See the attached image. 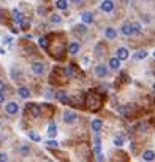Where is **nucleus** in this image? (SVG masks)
I'll return each instance as SVG.
<instances>
[{"label": "nucleus", "instance_id": "13", "mask_svg": "<svg viewBox=\"0 0 155 162\" xmlns=\"http://www.w3.org/2000/svg\"><path fill=\"white\" fill-rule=\"evenodd\" d=\"M143 159H144V160H147V162L155 160V153H153V151H150V150L144 151V154H143Z\"/></svg>", "mask_w": 155, "mask_h": 162}, {"label": "nucleus", "instance_id": "11", "mask_svg": "<svg viewBox=\"0 0 155 162\" xmlns=\"http://www.w3.org/2000/svg\"><path fill=\"white\" fill-rule=\"evenodd\" d=\"M109 67H111L112 70H117V68H120V59H119L117 56H116V57H112V59L109 60Z\"/></svg>", "mask_w": 155, "mask_h": 162}, {"label": "nucleus", "instance_id": "10", "mask_svg": "<svg viewBox=\"0 0 155 162\" xmlns=\"http://www.w3.org/2000/svg\"><path fill=\"white\" fill-rule=\"evenodd\" d=\"M90 126H92V130H94L95 133H98V132L101 130V127H103V121H101V119H94Z\"/></svg>", "mask_w": 155, "mask_h": 162}, {"label": "nucleus", "instance_id": "3", "mask_svg": "<svg viewBox=\"0 0 155 162\" xmlns=\"http://www.w3.org/2000/svg\"><path fill=\"white\" fill-rule=\"evenodd\" d=\"M5 110H6V113H8V115H16L19 111V105L16 102H10V103H6Z\"/></svg>", "mask_w": 155, "mask_h": 162}, {"label": "nucleus", "instance_id": "5", "mask_svg": "<svg viewBox=\"0 0 155 162\" xmlns=\"http://www.w3.org/2000/svg\"><path fill=\"white\" fill-rule=\"evenodd\" d=\"M32 72H33V75H43V72H45V65L41 64V62H35V64L32 65Z\"/></svg>", "mask_w": 155, "mask_h": 162}, {"label": "nucleus", "instance_id": "9", "mask_svg": "<svg viewBox=\"0 0 155 162\" xmlns=\"http://www.w3.org/2000/svg\"><path fill=\"white\" fill-rule=\"evenodd\" d=\"M104 37H106L108 40H114L117 37V30L114 29V27H108V29L104 30Z\"/></svg>", "mask_w": 155, "mask_h": 162}, {"label": "nucleus", "instance_id": "35", "mask_svg": "<svg viewBox=\"0 0 155 162\" xmlns=\"http://www.w3.org/2000/svg\"><path fill=\"white\" fill-rule=\"evenodd\" d=\"M71 2H73V3H81L82 0H71Z\"/></svg>", "mask_w": 155, "mask_h": 162}, {"label": "nucleus", "instance_id": "1", "mask_svg": "<svg viewBox=\"0 0 155 162\" xmlns=\"http://www.w3.org/2000/svg\"><path fill=\"white\" fill-rule=\"evenodd\" d=\"M78 119V116H76V113L74 111H65L63 113V122H67V124H73L74 121Z\"/></svg>", "mask_w": 155, "mask_h": 162}, {"label": "nucleus", "instance_id": "23", "mask_svg": "<svg viewBox=\"0 0 155 162\" xmlns=\"http://www.w3.org/2000/svg\"><path fill=\"white\" fill-rule=\"evenodd\" d=\"M11 78H15L16 81H19V80H21V73H19V70H18V68L11 70Z\"/></svg>", "mask_w": 155, "mask_h": 162}, {"label": "nucleus", "instance_id": "22", "mask_svg": "<svg viewBox=\"0 0 155 162\" xmlns=\"http://www.w3.org/2000/svg\"><path fill=\"white\" fill-rule=\"evenodd\" d=\"M30 107H32L33 118H38V116H40V107H38V105H30Z\"/></svg>", "mask_w": 155, "mask_h": 162}, {"label": "nucleus", "instance_id": "32", "mask_svg": "<svg viewBox=\"0 0 155 162\" xmlns=\"http://www.w3.org/2000/svg\"><path fill=\"white\" fill-rule=\"evenodd\" d=\"M0 160H6V154L5 153H0Z\"/></svg>", "mask_w": 155, "mask_h": 162}, {"label": "nucleus", "instance_id": "24", "mask_svg": "<svg viewBox=\"0 0 155 162\" xmlns=\"http://www.w3.org/2000/svg\"><path fill=\"white\" fill-rule=\"evenodd\" d=\"M38 43H40L41 48H46V46H48V40H46V37H41V38L38 40Z\"/></svg>", "mask_w": 155, "mask_h": 162}, {"label": "nucleus", "instance_id": "33", "mask_svg": "<svg viewBox=\"0 0 155 162\" xmlns=\"http://www.w3.org/2000/svg\"><path fill=\"white\" fill-rule=\"evenodd\" d=\"M143 18H144V22H149V21H150V19H149V16H147V15H144Z\"/></svg>", "mask_w": 155, "mask_h": 162}, {"label": "nucleus", "instance_id": "25", "mask_svg": "<svg viewBox=\"0 0 155 162\" xmlns=\"http://www.w3.org/2000/svg\"><path fill=\"white\" fill-rule=\"evenodd\" d=\"M46 145H48V148H57L59 146V143L55 142V140H49V142H46Z\"/></svg>", "mask_w": 155, "mask_h": 162}, {"label": "nucleus", "instance_id": "30", "mask_svg": "<svg viewBox=\"0 0 155 162\" xmlns=\"http://www.w3.org/2000/svg\"><path fill=\"white\" fill-rule=\"evenodd\" d=\"M3 91H5V83L0 81V92H3Z\"/></svg>", "mask_w": 155, "mask_h": 162}, {"label": "nucleus", "instance_id": "2", "mask_svg": "<svg viewBox=\"0 0 155 162\" xmlns=\"http://www.w3.org/2000/svg\"><path fill=\"white\" fill-rule=\"evenodd\" d=\"M100 8H101V11H104V13H111L112 10H114V2H112V0H103Z\"/></svg>", "mask_w": 155, "mask_h": 162}, {"label": "nucleus", "instance_id": "36", "mask_svg": "<svg viewBox=\"0 0 155 162\" xmlns=\"http://www.w3.org/2000/svg\"><path fill=\"white\" fill-rule=\"evenodd\" d=\"M3 53H5V51H3V49H2V48H0V54H3Z\"/></svg>", "mask_w": 155, "mask_h": 162}, {"label": "nucleus", "instance_id": "29", "mask_svg": "<svg viewBox=\"0 0 155 162\" xmlns=\"http://www.w3.org/2000/svg\"><path fill=\"white\" fill-rule=\"evenodd\" d=\"M63 73H65L67 76H71V75H73V70H71V67H67L65 70H63Z\"/></svg>", "mask_w": 155, "mask_h": 162}, {"label": "nucleus", "instance_id": "28", "mask_svg": "<svg viewBox=\"0 0 155 162\" xmlns=\"http://www.w3.org/2000/svg\"><path fill=\"white\" fill-rule=\"evenodd\" d=\"M21 26H22V29H27V27L30 26V21H25V19H22V21H21Z\"/></svg>", "mask_w": 155, "mask_h": 162}, {"label": "nucleus", "instance_id": "16", "mask_svg": "<svg viewBox=\"0 0 155 162\" xmlns=\"http://www.w3.org/2000/svg\"><path fill=\"white\" fill-rule=\"evenodd\" d=\"M18 94L21 95V97H22V98H29V95H30V91L29 89H27V88H19L18 89Z\"/></svg>", "mask_w": 155, "mask_h": 162}, {"label": "nucleus", "instance_id": "37", "mask_svg": "<svg viewBox=\"0 0 155 162\" xmlns=\"http://www.w3.org/2000/svg\"><path fill=\"white\" fill-rule=\"evenodd\" d=\"M152 89H153V92H155V83H153V86H152Z\"/></svg>", "mask_w": 155, "mask_h": 162}, {"label": "nucleus", "instance_id": "7", "mask_svg": "<svg viewBox=\"0 0 155 162\" xmlns=\"http://www.w3.org/2000/svg\"><path fill=\"white\" fill-rule=\"evenodd\" d=\"M95 75L98 76V78H104V76L108 75V68H106V65H97V68H95Z\"/></svg>", "mask_w": 155, "mask_h": 162}, {"label": "nucleus", "instance_id": "26", "mask_svg": "<svg viewBox=\"0 0 155 162\" xmlns=\"http://www.w3.org/2000/svg\"><path fill=\"white\" fill-rule=\"evenodd\" d=\"M114 145H116V146H122V145H124V138H122V137H116V138H114Z\"/></svg>", "mask_w": 155, "mask_h": 162}, {"label": "nucleus", "instance_id": "34", "mask_svg": "<svg viewBox=\"0 0 155 162\" xmlns=\"http://www.w3.org/2000/svg\"><path fill=\"white\" fill-rule=\"evenodd\" d=\"M38 13H41V15H45V8H40V6H38Z\"/></svg>", "mask_w": 155, "mask_h": 162}, {"label": "nucleus", "instance_id": "14", "mask_svg": "<svg viewBox=\"0 0 155 162\" xmlns=\"http://www.w3.org/2000/svg\"><path fill=\"white\" fill-rule=\"evenodd\" d=\"M133 57H135V60H143V59L147 57V51H144V49H141V51H136Z\"/></svg>", "mask_w": 155, "mask_h": 162}, {"label": "nucleus", "instance_id": "20", "mask_svg": "<svg viewBox=\"0 0 155 162\" xmlns=\"http://www.w3.org/2000/svg\"><path fill=\"white\" fill-rule=\"evenodd\" d=\"M29 137H30V140H33V142H41V137L38 135L37 132H33V130L29 132Z\"/></svg>", "mask_w": 155, "mask_h": 162}, {"label": "nucleus", "instance_id": "12", "mask_svg": "<svg viewBox=\"0 0 155 162\" xmlns=\"http://www.w3.org/2000/svg\"><path fill=\"white\" fill-rule=\"evenodd\" d=\"M57 98L60 100V103H63V105H67V103H70V98H68V95L63 92V91H60V92H57Z\"/></svg>", "mask_w": 155, "mask_h": 162}, {"label": "nucleus", "instance_id": "19", "mask_svg": "<svg viewBox=\"0 0 155 162\" xmlns=\"http://www.w3.org/2000/svg\"><path fill=\"white\" fill-rule=\"evenodd\" d=\"M55 133H57V127H55V124L52 122V124L48 127V135H49V137H55Z\"/></svg>", "mask_w": 155, "mask_h": 162}, {"label": "nucleus", "instance_id": "4", "mask_svg": "<svg viewBox=\"0 0 155 162\" xmlns=\"http://www.w3.org/2000/svg\"><path fill=\"white\" fill-rule=\"evenodd\" d=\"M122 33L125 35V37H131V35H135V29H133V24L125 22V24L122 26Z\"/></svg>", "mask_w": 155, "mask_h": 162}, {"label": "nucleus", "instance_id": "17", "mask_svg": "<svg viewBox=\"0 0 155 162\" xmlns=\"http://www.w3.org/2000/svg\"><path fill=\"white\" fill-rule=\"evenodd\" d=\"M55 6H57L59 10H67L68 8V2L67 0H57V2H55Z\"/></svg>", "mask_w": 155, "mask_h": 162}, {"label": "nucleus", "instance_id": "8", "mask_svg": "<svg viewBox=\"0 0 155 162\" xmlns=\"http://www.w3.org/2000/svg\"><path fill=\"white\" fill-rule=\"evenodd\" d=\"M116 56H117V57L120 59V60H127L130 54H128V49H125V48H119V49H117V53H116Z\"/></svg>", "mask_w": 155, "mask_h": 162}, {"label": "nucleus", "instance_id": "38", "mask_svg": "<svg viewBox=\"0 0 155 162\" xmlns=\"http://www.w3.org/2000/svg\"><path fill=\"white\" fill-rule=\"evenodd\" d=\"M153 57H155V51H153Z\"/></svg>", "mask_w": 155, "mask_h": 162}, {"label": "nucleus", "instance_id": "18", "mask_svg": "<svg viewBox=\"0 0 155 162\" xmlns=\"http://www.w3.org/2000/svg\"><path fill=\"white\" fill-rule=\"evenodd\" d=\"M79 43H71L70 45V54H73V56H76L78 54V51H79Z\"/></svg>", "mask_w": 155, "mask_h": 162}, {"label": "nucleus", "instance_id": "21", "mask_svg": "<svg viewBox=\"0 0 155 162\" xmlns=\"http://www.w3.org/2000/svg\"><path fill=\"white\" fill-rule=\"evenodd\" d=\"M49 21H51V24H60L62 22V18L59 15H52L51 18H49Z\"/></svg>", "mask_w": 155, "mask_h": 162}, {"label": "nucleus", "instance_id": "6", "mask_svg": "<svg viewBox=\"0 0 155 162\" xmlns=\"http://www.w3.org/2000/svg\"><path fill=\"white\" fill-rule=\"evenodd\" d=\"M81 19H82L84 24H90V22H94V15L90 11H82L81 13Z\"/></svg>", "mask_w": 155, "mask_h": 162}, {"label": "nucleus", "instance_id": "27", "mask_svg": "<svg viewBox=\"0 0 155 162\" xmlns=\"http://www.w3.org/2000/svg\"><path fill=\"white\" fill-rule=\"evenodd\" d=\"M133 29H135V35H139V33H141V26H139L138 22L133 24Z\"/></svg>", "mask_w": 155, "mask_h": 162}, {"label": "nucleus", "instance_id": "31", "mask_svg": "<svg viewBox=\"0 0 155 162\" xmlns=\"http://www.w3.org/2000/svg\"><path fill=\"white\" fill-rule=\"evenodd\" d=\"M3 102H5V94L0 92V103H3Z\"/></svg>", "mask_w": 155, "mask_h": 162}, {"label": "nucleus", "instance_id": "15", "mask_svg": "<svg viewBox=\"0 0 155 162\" xmlns=\"http://www.w3.org/2000/svg\"><path fill=\"white\" fill-rule=\"evenodd\" d=\"M13 19H15V22H16V24H21V21L24 19V16L21 15V11H19V10H13Z\"/></svg>", "mask_w": 155, "mask_h": 162}]
</instances>
